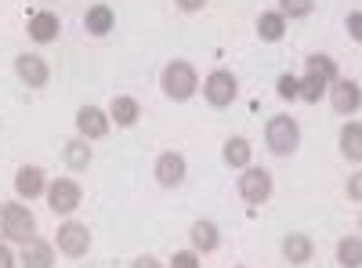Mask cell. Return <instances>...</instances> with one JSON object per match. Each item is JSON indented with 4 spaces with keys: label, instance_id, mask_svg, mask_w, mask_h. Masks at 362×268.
Segmentation results:
<instances>
[{
    "label": "cell",
    "instance_id": "cell-1",
    "mask_svg": "<svg viewBox=\"0 0 362 268\" xmlns=\"http://www.w3.org/2000/svg\"><path fill=\"white\" fill-rule=\"evenodd\" d=\"M0 232L8 243H29L37 235V218L25 203H4L0 206Z\"/></svg>",
    "mask_w": 362,
    "mask_h": 268
},
{
    "label": "cell",
    "instance_id": "cell-35",
    "mask_svg": "<svg viewBox=\"0 0 362 268\" xmlns=\"http://www.w3.org/2000/svg\"><path fill=\"white\" fill-rule=\"evenodd\" d=\"M358 225H362V221H358Z\"/></svg>",
    "mask_w": 362,
    "mask_h": 268
},
{
    "label": "cell",
    "instance_id": "cell-11",
    "mask_svg": "<svg viewBox=\"0 0 362 268\" xmlns=\"http://www.w3.org/2000/svg\"><path fill=\"white\" fill-rule=\"evenodd\" d=\"M15 73L25 87H44L51 80V69L40 54H18V62H15Z\"/></svg>",
    "mask_w": 362,
    "mask_h": 268
},
{
    "label": "cell",
    "instance_id": "cell-29",
    "mask_svg": "<svg viewBox=\"0 0 362 268\" xmlns=\"http://www.w3.org/2000/svg\"><path fill=\"white\" fill-rule=\"evenodd\" d=\"M344 25H348V37L351 40H362V11H351Z\"/></svg>",
    "mask_w": 362,
    "mask_h": 268
},
{
    "label": "cell",
    "instance_id": "cell-28",
    "mask_svg": "<svg viewBox=\"0 0 362 268\" xmlns=\"http://www.w3.org/2000/svg\"><path fill=\"white\" fill-rule=\"evenodd\" d=\"M170 268H199V257H196L192 250H177V254L170 257Z\"/></svg>",
    "mask_w": 362,
    "mask_h": 268
},
{
    "label": "cell",
    "instance_id": "cell-27",
    "mask_svg": "<svg viewBox=\"0 0 362 268\" xmlns=\"http://www.w3.org/2000/svg\"><path fill=\"white\" fill-rule=\"evenodd\" d=\"M297 83H300V76H293V73H283L279 76V98H297Z\"/></svg>",
    "mask_w": 362,
    "mask_h": 268
},
{
    "label": "cell",
    "instance_id": "cell-3",
    "mask_svg": "<svg viewBox=\"0 0 362 268\" xmlns=\"http://www.w3.org/2000/svg\"><path fill=\"white\" fill-rule=\"evenodd\" d=\"M160 83H163V95L170 98V102H189L196 91H199V76H196V66L192 62H170L167 69H163V76H160Z\"/></svg>",
    "mask_w": 362,
    "mask_h": 268
},
{
    "label": "cell",
    "instance_id": "cell-7",
    "mask_svg": "<svg viewBox=\"0 0 362 268\" xmlns=\"http://www.w3.org/2000/svg\"><path fill=\"white\" fill-rule=\"evenodd\" d=\"M239 196H243V203H250V206L268 203V196H272V174L264 167H247L243 177H239Z\"/></svg>",
    "mask_w": 362,
    "mask_h": 268
},
{
    "label": "cell",
    "instance_id": "cell-26",
    "mask_svg": "<svg viewBox=\"0 0 362 268\" xmlns=\"http://www.w3.org/2000/svg\"><path fill=\"white\" fill-rule=\"evenodd\" d=\"M315 8V0H279V11L286 18H308Z\"/></svg>",
    "mask_w": 362,
    "mask_h": 268
},
{
    "label": "cell",
    "instance_id": "cell-24",
    "mask_svg": "<svg viewBox=\"0 0 362 268\" xmlns=\"http://www.w3.org/2000/svg\"><path fill=\"white\" fill-rule=\"evenodd\" d=\"M66 163L73 167V170H83L87 163H90V148H87V138H76V141H66Z\"/></svg>",
    "mask_w": 362,
    "mask_h": 268
},
{
    "label": "cell",
    "instance_id": "cell-12",
    "mask_svg": "<svg viewBox=\"0 0 362 268\" xmlns=\"http://www.w3.org/2000/svg\"><path fill=\"white\" fill-rule=\"evenodd\" d=\"M156 182L163 185V189H174V185H181V182H185V156H181V153H163L160 160H156Z\"/></svg>",
    "mask_w": 362,
    "mask_h": 268
},
{
    "label": "cell",
    "instance_id": "cell-25",
    "mask_svg": "<svg viewBox=\"0 0 362 268\" xmlns=\"http://www.w3.org/2000/svg\"><path fill=\"white\" fill-rule=\"evenodd\" d=\"M322 95H326V83H322V80H315V76H300V83H297V98L319 102Z\"/></svg>",
    "mask_w": 362,
    "mask_h": 268
},
{
    "label": "cell",
    "instance_id": "cell-22",
    "mask_svg": "<svg viewBox=\"0 0 362 268\" xmlns=\"http://www.w3.org/2000/svg\"><path fill=\"white\" fill-rule=\"evenodd\" d=\"M250 156H254L250 141H247V138H239V134H235V138H228V141H225V148H221V160H225L228 167H235V170H239V167H247V163H250Z\"/></svg>",
    "mask_w": 362,
    "mask_h": 268
},
{
    "label": "cell",
    "instance_id": "cell-30",
    "mask_svg": "<svg viewBox=\"0 0 362 268\" xmlns=\"http://www.w3.org/2000/svg\"><path fill=\"white\" fill-rule=\"evenodd\" d=\"M348 196L362 203V170H355V174L348 177Z\"/></svg>",
    "mask_w": 362,
    "mask_h": 268
},
{
    "label": "cell",
    "instance_id": "cell-23",
    "mask_svg": "<svg viewBox=\"0 0 362 268\" xmlns=\"http://www.w3.org/2000/svg\"><path fill=\"white\" fill-rule=\"evenodd\" d=\"M337 261L341 268H362V235H344L337 243Z\"/></svg>",
    "mask_w": 362,
    "mask_h": 268
},
{
    "label": "cell",
    "instance_id": "cell-6",
    "mask_svg": "<svg viewBox=\"0 0 362 268\" xmlns=\"http://www.w3.org/2000/svg\"><path fill=\"white\" fill-rule=\"evenodd\" d=\"M47 206H51V211L54 214H73L76 211V206H80V199H83V192H80V185L76 182H69V177H54V182L47 185Z\"/></svg>",
    "mask_w": 362,
    "mask_h": 268
},
{
    "label": "cell",
    "instance_id": "cell-17",
    "mask_svg": "<svg viewBox=\"0 0 362 268\" xmlns=\"http://www.w3.org/2000/svg\"><path fill=\"white\" fill-rule=\"evenodd\" d=\"M54 264V247L47 240H29L22 250V268H51Z\"/></svg>",
    "mask_w": 362,
    "mask_h": 268
},
{
    "label": "cell",
    "instance_id": "cell-34",
    "mask_svg": "<svg viewBox=\"0 0 362 268\" xmlns=\"http://www.w3.org/2000/svg\"><path fill=\"white\" fill-rule=\"evenodd\" d=\"M239 268H243V264H239Z\"/></svg>",
    "mask_w": 362,
    "mask_h": 268
},
{
    "label": "cell",
    "instance_id": "cell-20",
    "mask_svg": "<svg viewBox=\"0 0 362 268\" xmlns=\"http://www.w3.org/2000/svg\"><path fill=\"white\" fill-rule=\"evenodd\" d=\"M305 76H315V80H322V83L341 80V73H337V58H329V54H308Z\"/></svg>",
    "mask_w": 362,
    "mask_h": 268
},
{
    "label": "cell",
    "instance_id": "cell-15",
    "mask_svg": "<svg viewBox=\"0 0 362 268\" xmlns=\"http://www.w3.org/2000/svg\"><path fill=\"white\" fill-rule=\"evenodd\" d=\"M312 254H315V243L308 240L305 232H290L286 240H283V257H286L290 264H308Z\"/></svg>",
    "mask_w": 362,
    "mask_h": 268
},
{
    "label": "cell",
    "instance_id": "cell-13",
    "mask_svg": "<svg viewBox=\"0 0 362 268\" xmlns=\"http://www.w3.org/2000/svg\"><path fill=\"white\" fill-rule=\"evenodd\" d=\"M58 29H62V22H58L54 11H37L33 18H29L25 33H29V40H37V44H51V40H58Z\"/></svg>",
    "mask_w": 362,
    "mask_h": 268
},
{
    "label": "cell",
    "instance_id": "cell-32",
    "mask_svg": "<svg viewBox=\"0 0 362 268\" xmlns=\"http://www.w3.org/2000/svg\"><path fill=\"white\" fill-rule=\"evenodd\" d=\"M0 268H15V254L8 250V243H0Z\"/></svg>",
    "mask_w": 362,
    "mask_h": 268
},
{
    "label": "cell",
    "instance_id": "cell-8",
    "mask_svg": "<svg viewBox=\"0 0 362 268\" xmlns=\"http://www.w3.org/2000/svg\"><path fill=\"white\" fill-rule=\"evenodd\" d=\"M329 105L341 116H355L362 109V87L355 80H334L329 83Z\"/></svg>",
    "mask_w": 362,
    "mask_h": 268
},
{
    "label": "cell",
    "instance_id": "cell-10",
    "mask_svg": "<svg viewBox=\"0 0 362 268\" xmlns=\"http://www.w3.org/2000/svg\"><path fill=\"white\" fill-rule=\"evenodd\" d=\"M109 116L102 112V109H95V105H83L80 112H76V131L87 138V141H98V138H105L109 134Z\"/></svg>",
    "mask_w": 362,
    "mask_h": 268
},
{
    "label": "cell",
    "instance_id": "cell-33",
    "mask_svg": "<svg viewBox=\"0 0 362 268\" xmlns=\"http://www.w3.org/2000/svg\"><path fill=\"white\" fill-rule=\"evenodd\" d=\"M177 8L181 11H199V8H206V0H177Z\"/></svg>",
    "mask_w": 362,
    "mask_h": 268
},
{
    "label": "cell",
    "instance_id": "cell-16",
    "mask_svg": "<svg viewBox=\"0 0 362 268\" xmlns=\"http://www.w3.org/2000/svg\"><path fill=\"white\" fill-rule=\"evenodd\" d=\"M83 25H87V33H90V37H105V33H112L116 15H112V8H109V4H95V8H87Z\"/></svg>",
    "mask_w": 362,
    "mask_h": 268
},
{
    "label": "cell",
    "instance_id": "cell-5",
    "mask_svg": "<svg viewBox=\"0 0 362 268\" xmlns=\"http://www.w3.org/2000/svg\"><path fill=\"white\" fill-rule=\"evenodd\" d=\"M54 247L66 257H83L90 250V228L80 221H62L58 225V235H54Z\"/></svg>",
    "mask_w": 362,
    "mask_h": 268
},
{
    "label": "cell",
    "instance_id": "cell-19",
    "mask_svg": "<svg viewBox=\"0 0 362 268\" xmlns=\"http://www.w3.org/2000/svg\"><path fill=\"white\" fill-rule=\"evenodd\" d=\"M337 145H341V156L344 160L362 163V124H344L341 134H337Z\"/></svg>",
    "mask_w": 362,
    "mask_h": 268
},
{
    "label": "cell",
    "instance_id": "cell-18",
    "mask_svg": "<svg viewBox=\"0 0 362 268\" xmlns=\"http://www.w3.org/2000/svg\"><path fill=\"white\" fill-rule=\"evenodd\" d=\"M138 116H141V105H138L131 95L112 98V105H109V120H112V124H119V127H134V124H138Z\"/></svg>",
    "mask_w": 362,
    "mask_h": 268
},
{
    "label": "cell",
    "instance_id": "cell-2",
    "mask_svg": "<svg viewBox=\"0 0 362 268\" xmlns=\"http://www.w3.org/2000/svg\"><path fill=\"white\" fill-rule=\"evenodd\" d=\"M264 145H268L272 156H293L297 145H300V127H297L293 116H286V112L272 116L268 127H264Z\"/></svg>",
    "mask_w": 362,
    "mask_h": 268
},
{
    "label": "cell",
    "instance_id": "cell-9",
    "mask_svg": "<svg viewBox=\"0 0 362 268\" xmlns=\"http://www.w3.org/2000/svg\"><path fill=\"white\" fill-rule=\"evenodd\" d=\"M15 192H18L22 199H37V196H44V192H47V174H44L37 163L18 167V174H15Z\"/></svg>",
    "mask_w": 362,
    "mask_h": 268
},
{
    "label": "cell",
    "instance_id": "cell-21",
    "mask_svg": "<svg viewBox=\"0 0 362 268\" xmlns=\"http://www.w3.org/2000/svg\"><path fill=\"white\" fill-rule=\"evenodd\" d=\"M257 37L261 40H283L286 37V15L283 11H264V15H257Z\"/></svg>",
    "mask_w": 362,
    "mask_h": 268
},
{
    "label": "cell",
    "instance_id": "cell-14",
    "mask_svg": "<svg viewBox=\"0 0 362 268\" xmlns=\"http://www.w3.org/2000/svg\"><path fill=\"white\" fill-rule=\"evenodd\" d=\"M192 247L199 250V254H214L218 247H221V232H218V225L214 221H206V218H199V221H192Z\"/></svg>",
    "mask_w": 362,
    "mask_h": 268
},
{
    "label": "cell",
    "instance_id": "cell-31",
    "mask_svg": "<svg viewBox=\"0 0 362 268\" xmlns=\"http://www.w3.org/2000/svg\"><path fill=\"white\" fill-rule=\"evenodd\" d=\"M131 268H163V264H160V261H156L153 254H141V257H138V261H134Z\"/></svg>",
    "mask_w": 362,
    "mask_h": 268
},
{
    "label": "cell",
    "instance_id": "cell-4",
    "mask_svg": "<svg viewBox=\"0 0 362 268\" xmlns=\"http://www.w3.org/2000/svg\"><path fill=\"white\" fill-rule=\"evenodd\" d=\"M239 95V80L228 73V69H214L206 80H203V98L206 105H214V109H228Z\"/></svg>",
    "mask_w": 362,
    "mask_h": 268
}]
</instances>
